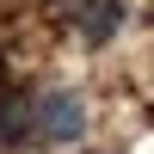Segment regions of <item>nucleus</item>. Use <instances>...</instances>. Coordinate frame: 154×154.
<instances>
[{
  "label": "nucleus",
  "instance_id": "nucleus-1",
  "mask_svg": "<svg viewBox=\"0 0 154 154\" xmlns=\"http://www.w3.org/2000/svg\"><path fill=\"white\" fill-rule=\"evenodd\" d=\"M80 130H86L80 93H43V99H31V136H43V142H74Z\"/></svg>",
  "mask_w": 154,
  "mask_h": 154
},
{
  "label": "nucleus",
  "instance_id": "nucleus-2",
  "mask_svg": "<svg viewBox=\"0 0 154 154\" xmlns=\"http://www.w3.org/2000/svg\"><path fill=\"white\" fill-rule=\"evenodd\" d=\"M74 25H80L86 43H111V37H117V25H123V0H80Z\"/></svg>",
  "mask_w": 154,
  "mask_h": 154
},
{
  "label": "nucleus",
  "instance_id": "nucleus-3",
  "mask_svg": "<svg viewBox=\"0 0 154 154\" xmlns=\"http://www.w3.org/2000/svg\"><path fill=\"white\" fill-rule=\"evenodd\" d=\"M31 130V99L25 93H0V142H19Z\"/></svg>",
  "mask_w": 154,
  "mask_h": 154
}]
</instances>
